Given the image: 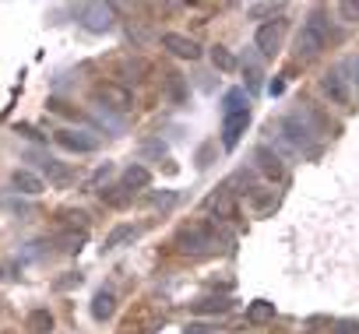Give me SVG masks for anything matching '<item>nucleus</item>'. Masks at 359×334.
<instances>
[{"instance_id":"31","label":"nucleus","mask_w":359,"mask_h":334,"mask_svg":"<svg viewBox=\"0 0 359 334\" xmlns=\"http://www.w3.org/2000/svg\"><path fill=\"white\" fill-rule=\"evenodd\" d=\"M151 204L155 208H169V204H176V194H151Z\"/></svg>"},{"instance_id":"6","label":"nucleus","mask_w":359,"mask_h":334,"mask_svg":"<svg viewBox=\"0 0 359 334\" xmlns=\"http://www.w3.org/2000/svg\"><path fill=\"white\" fill-rule=\"evenodd\" d=\"M53 141L60 144V148H67V151H95L99 148V137H92L88 130H57L53 134Z\"/></svg>"},{"instance_id":"23","label":"nucleus","mask_w":359,"mask_h":334,"mask_svg":"<svg viewBox=\"0 0 359 334\" xmlns=\"http://www.w3.org/2000/svg\"><path fill=\"white\" fill-rule=\"evenodd\" d=\"M306 29H313L320 39H327V43H331V25H327V15H324V11H313V15H310V22H306Z\"/></svg>"},{"instance_id":"20","label":"nucleus","mask_w":359,"mask_h":334,"mask_svg":"<svg viewBox=\"0 0 359 334\" xmlns=\"http://www.w3.org/2000/svg\"><path fill=\"white\" fill-rule=\"evenodd\" d=\"M130 197H134V194H130L123 183H116V187H106V190H102V204H109V208H127V204H130Z\"/></svg>"},{"instance_id":"12","label":"nucleus","mask_w":359,"mask_h":334,"mask_svg":"<svg viewBox=\"0 0 359 334\" xmlns=\"http://www.w3.org/2000/svg\"><path fill=\"white\" fill-rule=\"evenodd\" d=\"M205 208H208L215 218H233V215H236V197H233L229 187H222L219 194H212V197L205 201Z\"/></svg>"},{"instance_id":"24","label":"nucleus","mask_w":359,"mask_h":334,"mask_svg":"<svg viewBox=\"0 0 359 334\" xmlns=\"http://www.w3.org/2000/svg\"><path fill=\"white\" fill-rule=\"evenodd\" d=\"M212 64H215L219 71H233V67H236V57H233L226 46H212Z\"/></svg>"},{"instance_id":"13","label":"nucleus","mask_w":359,"mask_h":334,"mask_svg":"<svg viewBox=\"0 0 359 334\" xmlns=\"http://www.w3.org/2000/svg\"><path fill=\"white\" fill-rule=\"evenodd\" d=\"M257 169H261L268 180H282L285 165H282V158H278L271 148H257Z\"/></svg>"},{"instance_id":"3","label":"nucleus","mask_w":359,"mask_h":334,"mask_svg":"<svg viewBox=\"0 0 359 334\" xmlns=\"http://www.w3.org/2000/svg\"><path fill=\"white\" fill-rule=\"evenodd\" d=\"M320 88H324V95H327L334 106H348V102H352V85H348V78L341 74V67H331V71H324V78H320Z\"/></svg>"},{"instance_id":"10","label":"nucleus","mask_w":359,"mask_h":334,"mask_svg":"<svg viewBox=\"0 0 359 334\" xmlns=\"http://www.w3.org/2000/svg\"><path fill=\"white\" fill-rule=\"evenodd\" d=\"M324 46H327V39H320L313 29H306V25L299 29V36H296V57L299 60H313Z\"/></svg>"},{"instance_id":"28","label":"nucleus","mask_w":359,"mask_h":334,"mask_svg":"<svg viewBox=\"0 0 359 334\" xmlns=\"http://www.w3.org/2000/svg\"><path fill=\"white\" fill-rule=\"evenodd\" d=\"M334 334H359V323L355 320H338L334 323Z\"/></svg>"},{"instance_id":"29","label":"nucleus","mask_w":359,"mask_h":334,"mask_svg":"<svg viewBox=\"0 0 359 334\" xmlns=\"http://www.w3.org/2000/svg\"><path fill=\"white\" fill-rule=\"evenodd\" d=\"M109 173H113V165H102V169H99V173L92 176V183H88V190H99V183H102V180H109Z\"/></svg>"},{"instance_id":"8","label":"nucleus","mask_w":359,"mask_h":334,"mask_svg":"<svg viewBox=\"0 0 359 334\" xmlns=\"http://www.w3.org/2000/svg\"><path fill=\"white\" fill-rule=\"evenodd\" d=\"M282 22H264L257 32H254V46L264 53V57H275V50H278V43H282Z\"/></svg>"},{"instance_id":"27","label":"nucleus","mask_w":359,"mask_h":334,"mask_svg":"<svg viewBox=\"0 0 359 334\" xmlns=\"http://www.w3.org/2000/svg\"><path fill=\"white\" fill-rule=\"evenodd\" d=\"M338 15H341V22H359V0H341Z\"/></svg>"},{"instance_id":"32","label":"nucleus","mask_w":359,"mask_h":334,"mask_svg":"<svg viewBox=\"0 0 359 334\" xmlns=\"http://www.w3.org/2000/svg\"><path fill=\"white\" fill-rule=\"evenodd\" d=\"M71 285H81V274H67V278L57 281V288H71Z\"/></svg>"},{"instance_id":"14","label":"nucleus","mask_w":359,"mask_h":334,"mask_svg":"<svg viewBox=\"0 0 359 334\" xmlns=\"http://www.w3.org/2000/svg\"><path fill=\"white\" fill-rule=\"evenodd\" d=\"M39 165H43V173L50 176L53 187H71V183H74V173L67 169V165H60L57 158H43Z\"/></svg>"},{"instance_id":"1","label":"nucleus","mask_w":359,"mask_h":334,"mask_svg":"<svg viewBox=\"0 0 359 334\" xmlns=\"http://www.w3.org/2000/svg\"><path fill=\"white\" fill-rule=\"evenodd\" d=\"M176 246L184 253H208V250L219 246V232H215L212 222L194 218V222H184L176 229Z\"/></svg>"},{"instance_id":"21","label":"nucleus","mask_w":359,"mask_h":334,"mask_svg":"<svg viewBox=\"0 0 359 334\" xmlns=\"http://www.w3.org/2000/svg\"><path fill=\"white\" fill-rule=\"evenodd\" d=\"M243 109H247V92H243V88L226 92V99H222V116H229V113H243Z\"/></svg>"},{"instance_id":"33","label":"nucleus","mask_w":359,"mask_h":334,"mask_svg":"<svg viewBox=\"0 0 359 334\" xmlns=\"http://www.w3.org/2000/svg\"><path fill=\"white\" fill-rule=\"evenodd\" d=\"M123 334H134V330H123Z\"/></svg>"},{"instance_id":"7","label":"nucleus","mask_w":359,"mask_h":334,"mask_svg":"<svg viewBox=\"0 0 359 334\" xmlns=\"http://www.w3.org/2000/svg\"><path fill=\"white\" fill-rule=\"evenodd\" d=\"M162 46H165L172 57H180V60H198V57H201V46H198L191 36H180V32H165V36H162Z\"/></svg>"},{"instance_id":"25","label":"nucleus","mask_w":359,"mask_h":334,"mask_svg":"<svg viewBox=\"0 0 359 334\" xmlns=\"http://www.w3.org/2000/svg\"><path fill=\"white\" fill-rule=\"evenodd\" d=\"M194 313H226L229 309V299H201V302H191Z\"/></svg>"},{"instance_id":"18","label":"nucleus","mask_w":359,"mask_h":334,"mask_svg":"<svg viewBox=\"0 0 359 334\" xmlns=\"http://www.w3.org/2000/svg\"><path fill=\"white\" fill-rule=\"evenodd\" d=\"M151 183V173L144 169V165H127V169H123V187L134 194V190H144Z\"/></svg>"},{"instance_id":"9","label":"nucleus","mask_w":359,"mask_h":334,"mask_svg":"<svg viewBox=\"0 0 359 334\" xmlns=\"http://www.w3.org/2000/svg\"><path fill=\"white\" fill-rule=\"evenodd\" d=\"M247 123H250V109L222 116V144H226V148H236V141H240V134L247 130Z\"/></svg>"},{"instance_id":"15","label":"nucleus","mask_w":359,"mask_h":334,"mask_svg":"<svg viewBox=\"0 0 359 334\" xmlns=\"http://www.w3.org/2000/svg\"><path fill=\"white\" fill-rule=\"evenodd\" d=\"M113 313H116V295L109 288H99L95 299H92V316L95 320H109Z\"/></svg>"},{"instance_id":"11","label":"nucleus","mask_w":359,"mask_h":334,"mask_svg":"<svg viewBox=\"0 0 359 334\" xmlns=\"http://www.w3.org/2000/svg\"><path fill=\"white\" fill-rule=\"evenodd\" d=\"M11 187H15L18 194H29V197H36V194L46 190L43 176H36L32 169H15V173H11Z\"/></svg>"},{"instance_id":"5","label":"nucleus","mask_w":359,"mask_h":334,"mask_svg":"<svg viewBox=\"0 0 359 334\" xmlns=\"http://www.w3.org/2000/svg\"><path fill=\"white\" fill-rule=\"evenodd\" d=\"M113 18H116V11H113L109 4H85V8H81V25H85L88 32H106V29H113Z\"/></svg>"},{"instance_id":"2","label":"nucleus","mask_w":359,"mask_h":334,"mask_svg":"<svg viewBox=\"0 0 359 334\" xmlns=\"http://www.w3.org/2000/svg\"><path fill=\"white\" fill-rule=\"evenodd\" d=\"M95 102L102 106V109H113V113H127L130 109V92H127V85H120V81H99L95 85Z\"/></svg>"},{"instance_id":"26","label":"nucleus","mask_w":359,"mask_h":334,"mask_svg":"<svg viewBox=\"0 0 359 334\" xmlns=\"http://www.w3.org/2000/svg\"><path fill=\"white\" fill-rule=\"evenodd\" d=\"M338 67H341V74L348 78V85L359 92V53H355V57H348V60H345V64H338Z\"/></svg>"},{"instance_id":"4","label":"nucleus","mask_w":359,"mask_h":334,"mask_svg":"<svg viewBox=\"0 0 359 334\" xmlns=\"http://www.w3.org/2000/svg\"><path fill=\"white\" fill-rule=\"evenodd\" d=\"M278 130H282V137H285L296 151H310V148H313V137H310L313 130L303 123V116H282V120H278Z\"/></svg>"},{"instance_id":"19","label":"nucleus","mask_w":359,"mask_h":334,"mask_svg":"<svg viewBox=\"0 0 359 334\" xmlns=\"http://www.w3.org/2000/svg\"><path fill=\"white\" fill-rule=\"evenodd\" d=\"M25 323H29V334H50L53 330V313L50 309H32Z\"/></svg>"},{"instance_id":"22","label":"nucleus","mask_w":359,"mask_h":334,"mask_svg":"<svg viewBox=\"0 0 359 334\" xmlns=\"http://www.w3.org/2000/svg\"><path fill=\"white\" fill-rule=\"evenodd\" d=\"M247 316L254 320V323H268V320H275V302H254L250 309H247Z\"/></svg>"},{"instance_id":"30","label":"nucleus","mask_w":359,"mask_h":334,"mask_svg":"<svg viewBox=\"0 0 359 334\" xmlns=\"http://www.w3.org/2000/svg\"><path fill=\"white\" fill-rule=\"evenodd\" d=\"M282 11V4H254L250 8V15H278Z\"/></svg>"},{"instance_id":"17","label":"nucleus","mask_w":359,"mask_h":334,"mask_svg":"<svg viewBox=\"0 0 359 334\" xmlns=\"http://www.w3.org/2000/svg\"><path fill=\"white\" fill-rule=\"evenodd\" d=\"M85 243H88V229H64V232L57 236V246H60L64 253H78Z\"/></svg>"},{"instance_id":"16","label":"nucleus","mask_w":359,"mask_h":334,"mask_svg":"<svg viewBox=\"0 0 359 334\" xmlns=\"http://www.w3.org/2000/svg\"><path fill=\"white\" fill-rule=\"evenodd\" d=\"M137 236H141V229H137V225H116V229L106 236V246H102V250H120V246L134 243Z\"/></svg>"}]
</instances>
